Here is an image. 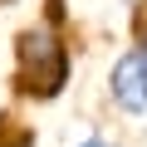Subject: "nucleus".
Returning <instances> with one entry per match:
<instances>
[{"instance_id":"f257e3e1","label":"nucleus","mask_w":147,"mask_h":147,"mask_svg":"<svg viewBox=\"0 0 147 147\" xmlns=\"http://www.w3.org/2000/svg\"><path fill=\"white\" fill-rule=\"evenodd\" d=\"M69 74H74V54L64 39V25L39 20L25 25L15 34V93L30 103H54L69 88Z\"/></svg>"},{"instance_id":"f03ea898","label":"nucleus","mask_w":147,"mask_h":147,"mask_svg":"<svg viewBox=\"0 0 147 147\" xmlns=\"http://www.w3.org/2000/svg\"><path fill=\"white\" fill-rule=\"evenodd\" d=\"M108 103L123 118H147V25L108 69Z\"/></svg>"},{"instance_id":"7ed1b4c3","label":"nucleus","mask_w":147,"mask_h":147,"mask_svg":"<svg viewBox=\"0 0 147 147\" xmlns=\"http://www.w3.org/2000/svg\"><path fill=\"white\" fill-rule=\"evenodd\" d=\"M0 147H34V127H20V123H0Z\"/></svg>"},{"instance_id":"20e7f679","label":"nucleus","mask_w":147,"mask_h":147,"mask_svg":"<svg viewBox=\"0 0 147 147\" xmlns=\"http://www.w3.org/2000/svg\"><path fill=\"white\" fill-rule=\"evenodd\" d=\"M74 147H123L118 137H108V132H88L84 142H74Z\"/></svg>"}]
</instances>
